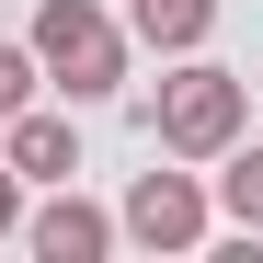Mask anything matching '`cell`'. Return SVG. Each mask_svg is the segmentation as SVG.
<instances>
[{"label":"cell","mask_w":263,"mask_h":263,"mask_svg":"<svg viewBox=\"0 0 263 263\" xmlns=\"http://www.w3.org/2000/svg\"><path fill=\"white\" fill-rule=\"evenodd\" d=\"M34 80H46V69H34V46H0V115H23Z\"/></svg>","instance_id":"8"},{"label":"cell","mask_w":263,"mask_h":263,"mask_svg":"<svg viewBox=\"0 0 263 263\" xmlns=\"http://www.w3.org/2000/svg\"><path fill=\"white\" fill-rule=\"evenodd\" d=\"M34 69H46L69 103H103V92H126V34L92 0H46V12H34Z\"/></svg>","instance_id":"1"},{"label":"cell","mask_w":263,"mask_h":263,"mask_svg":"<svg viewBox=\"0 0 263 263\" xmlns=\"http://www.w3.org/2000/svg\"><path fill=\"white\" fill-rule=\"evenodd\" d=\"M23 240L46 252V263H103V252H115V217H103V206H80V195H58V206H34V217H23Z\"/></svg>","instance_id":"4"},{"label":"cell","mask_w":263,"mask_h":263,"mask_svg":"<svg viewBox=\"0 0 263 263\" xmlns=\"http://www.w3.org/2000/svg\"><path fill=\"white\" fill-rule=\"evenodd\" d=\"M217 160H229V172H217V206H229L240 229H263V138H252V149L229 138V149H217Z\"/></svg>","instance_id":"7"},{"label":"cell","mask_w":263,"mask_h":263,"mask_svg":"<svg viewBox=\"0 0 263 263\" xmlns=\"http://www.w3.org/2000/svg\"><path fill=\"white\" fill-rule=\"evenodd\" d=\"M0 126H12V172H23V183H69V172H80V138H69V115H0Z\"/></svg>","instance_id":"5"},{"label":"cell","mask_w":263,"mask_h":263,"mask_svg":"<svg viewBox=\"0 0 263 263\" xmlns=\"http://www.w3.org/2000/svg\"><path fill=\"white\" fill-rule=\"evenodd\" d=\"M240 138V80L229 69H172L160 80V149L172 160H217Z\"/></svg>","instance_id":"2"},{"label":"cell","mask_w":263,"mask_h":263,"mask_svg":"<svg viewBox=\"0 0 263 263\" xmlns=\"http://www.w3.org/2000/svg\"><path fill=\"white\" fill-rule=\"evenodd\" d=\"M115 240L195 252V240H206V183H195V172H138V183H126V217H115Z\"/></svg>","instance_id":"3"},{"label":"cell","mask_w":263,"mask_h":263,"mask_svg":"<svg viewBox=\"0 0 263 263\" xmlns=\"http://www.w3.org/2000/svg\"><path fill=\"white\" fill-rule=\"evenodd\" d=\"M126 23H138V46H206V23H217V0H126Z\"/></svg>","instance_id":"6"}]
</instances>
